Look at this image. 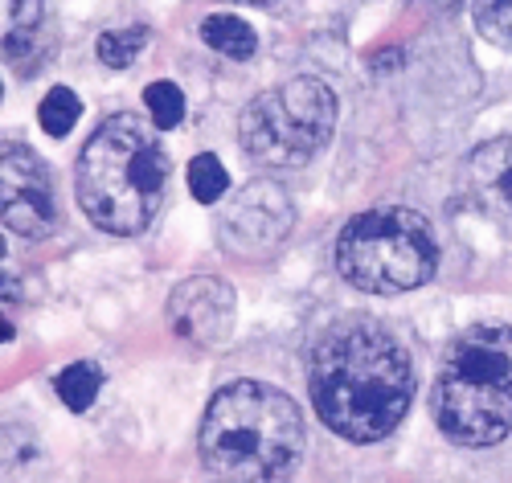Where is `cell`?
<instances>
[{"label": "cell", "instance_id": "2", "mask_svg": "<svg viewBox=\"0 0 512 483\" xmlns=\"http://www.w3.org/2000/svg\"><path fill=\"white\" fill-rule=\"evenodd\" d=\"M173 164L140 115H111L87 140L74 168L78 205L107 234L136 238L168 197Z\"/></svg>", "mask_w": 512, "mask_h": 483}, {"label": "cell", "instance_id": "17", "mask_svg": "<svg viewBox=\"0 0 512 483\" xmlns=\"http://www.w3.org/2000/svg\"><path fill=\"white\" fill-rule=\"evenodd\" d=\"M144 107H148V115H152L156 127H177L185 119V95H181V86L168 82V78H160V82L148 86V91H144Z\"/></svg>", "mask_w": 512, "mask_h": 483}, {"label": "cell", "instance_id": "3", "mask_svg": "<svg viewBox=\"0 0 512 483\" xmlns=\"http://www.w3.org/2000/svg\"><path fill=\"white\" fill-rule=\"evenodd\" d=\"M197 447L222 479H279L304 455V414L283 389L234 381L213 393Z\"/></svg>", "mask_w": 512, "mask_h": 483}, {"label": "cell", "instance_id": "5", "mask_svg": "<svg viewBox=\"0 0 512 483\" xmlns=\"http://www.w3.org/2000/svg\"><path fill=\"white\" fill-rule=\"evenodd\" d=\"M439 267V238L431 222L406 205L365 209L336 238V271L369 295H402L431 283Z\"/></svg>", "mask_w": 512, "mask_h": 483}, {"label": "cell", "instance_id": "12", "mask_svg": "<svg viewBox=\"0 0 512 483\" xmlns=\"http://www.w3.org/2000/svg\"><path fill=\"white\" fill-rule=\"evenodd\" d=\"M99 389H103V373L91 361H74L70 369L58 373V398L74 414H87L95 406V398H99Z\"/></svg>", "mask_w": 512, "mask_h": 483}, {"label": "cell", "instance_id": "18", "mask_svg": "<svg viewBox=\"0 0 512 483\" xmlns=\"http://www.w3.org/2000/svg\"><path fill=\"white\" fill-rule=\"evenodd\" d=\"M476 25L492 46L512 50V0H476Z\"/></svg>", "mask_w": 512, "mask_h": 483}, {"label": "cell", "instance_id": "8", "mask_svg": "<svg viewBox=\"0 0 512 483\" xmlns=\"http://www.w3.org/2000/svg\"><path fill=\"white\" fill-rule=\"evenodd\" d=\"M0 185H5V230L21 238H50L58 226V201L50 168L25 144H5L0 156Z\"/></svg>", "mask_w": 512, "mask_h": 483}, {"label": "cell", "instance_id": "10", "mask_svg": "<svg viewBox=\"0 0 512 483\" xmlns=\"http://www.w3.org/2000/svg\"><path fill=\"white\" fill-rule=\"evenodd\" d=\"M459 189L484 222L512 234V136L488 140L467 156L459 172Z\"/></svg>", "mask_w": 512, "mask_h": 483}, {"label": "cell", "instance_id": "7", "mask_svg": "<svg viewBox=\"0 0 512 483\" xmlns=\"http://www.w3.org/2000/svg\"><path fill=\"white\" fill-rule=\"evenodd\" d=\"M295 226V205L275 181H254L230 197V205L218 217V242L226 254L259 262L283 246V238Z\"/></svg>", "mask_w": 512, "mask_h": 483}, {"label": "cell", "instance_id": "4", "mask_svg": "<svg viewBox=\"0 0 512 483\" xmlns=\"http://www.w3.org/2000/svg\"><path fill=\"white\" fill-rule=\"evenodd\" d=\"M431 414L459 447H496L512 430V328L472 324L435 369Z\"/></svg>", "mask_w": 512, "mask_h": 483}, {"label": "cell", "instance_id": "13", "mask_svg": "<svg viewBox=\"0 0 512 483\" xmlns=\"http://www.w3.org/2000/svg\"><path fill=\"white\" fill-rule=\"evenodd\" d=\"M41 0H5V58H25L37 33Z\"/></svg>", "mask_w": 512, "mask_h": 483}, {"label": "cell", "instance_id": "11", "mask_svg": "<svg viewBox=\"0 0 512 483\" xmlns=\"http://www.w3.org/2000/svg\"><path fill=\"white\" fill-rule=\"evenodd\" d=\"M201 41L209 50H218L222 58H234V62H246L254 54V46H259V37H254V29L230 13H218V17H205L201 21Z\"/></svg>", "mask_w": 512, "mask_h": 483}, {"label": "cell", "instance_id": "16", "mask_svg": "<svg viewBox=\"0 0 512 483\" xmlns=\"http://www.w3.org/2000/svg\"><path fill=\"white\" fill-rule=\"evenodd\" d=\"M226 189H230V177H226L222 160L213 156V152H201V156L189 164V193H193L201 205H213Z\"/></svg>", "mask_w": 512, "mask_h": 483}, {"label": "cell", "instance_id": "15", "mask_svg": "<svg viewBox=\"0 0 512 483\" xmlns=\"http://www.w3.org/2000/svg\"><path fill=\"white\" fill-rule=\"evenodd\" d=\"M78 115H82V99L70 91V86H50V95L41 99V127H46L54 140H62L78 123Z\"/></svg>", "mask_w": 512, "mask_h": 483}, {"label": "cell", "instance_id": "19", "mask_svg": "<svg viewBox=\"0 0 512 483\" xmlns=\"http://www.w3.org/2000/svg\"><path fill=\"white\" fill-rule=\"evenodd\" d=\"M422 5H426V9H455L459 0H422Z\"/></svg>", "mask_w": 512, "mask_h": 483}, {"label": "cell", "instance_id": "1", "mask_svg": "<svg viewBox=\"0 0 512 483\" xmlns=\"http://www.w3.org/2000/svg\"><path fill=\"white\" fill-rule=\"evenodd\" d=\"M312 406L349 443H377L410 410L414 365L402 340L369 316H345L312 348Z\"/></svg>", "mask_w": 512, "mask_h": 483}, {"label": "cell", "instance_id": "14", "mask_svg": "<svg viewBox=\"0 0 512 483\" xmlns=\"http://www.w3.org/2000/svg\"><path fill=\"white\" fill-rule=\"evenodd\" d=\"M148 46V29L144 25H127V29H107L99 41H95V50H99V62L111 66V70H123V66H132L136 54Z\"/></svg>", "mask_w": 512, "mask_h": 483}, {"label": "cell", "instance_id": "6", "mask_svg": "<svg viewBox=\"0 0 512 483\" xmlns=\"http://www.w3.org/2000/svg\"><path fill=\"white\" fill-rule=\"evenodd\" d=\"M336 127V99L320 78H291L250 99L238 119L242 152L263 168H304Z\"/></svg>", "mask_w": 512, "mask_h": 483}, {"label": "cell", "instance_id": "20", "mask_svg": "<svg viewBox=\"0 0 512 483\" xmlns=\"http://www.w3.org/2000/svg\"><path fill=\"white\" fill-rule=\"evenodd\" d=\"M234 5H267V0H234Z\"/></svg>", "mask_w": 512, "mask_h": 483}, {"label": "cell", "instance_id": "9", "mask_svg": "<svg viewBox=\"0 0 512 483\" xmlns=\"http://www.w3.org/2000/svg\"><path fill=\"white\" fill-rule=\"evenodd\" d=\"M238 316V295L218 275H193L168 295V324L193 348H218L230 340Z\"/></svg>", "mask_w": 512, "mask_h": 483}]
</instances>
